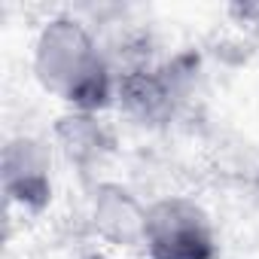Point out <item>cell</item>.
I'll return each instance as SVG.
<instances>
[{
    "instance_id": "6",
    "label": "cell",
    "mask_w": 259,
    "mask_h": 259,
    "mask_svg": "<svg viewBox=\"0 0 259 259\" xmlns=\"http://www.w3.org/2000/svg\"><path fill=\"white\" fill-rule=\"evenodd\" d=\"M55 147L79 174H85L101 168L104 159L113 153V135L98 119V113L67 110L55 122Z\"/></svg>"
},
{
    "instance_id": "4",
    "label": "cell",
    "mask_w": 259,
    "mask_h": 259,
    "mask_svg": "<svg viewBox=\"0 0 259 259\" xmlns=\"http://www.w3.org/2000/svg\"><path fill=\"white\" fill-rule=\"evenodd\" d=\"M183 95L180 64H135L116 73V98L138 122H168Z\"/></svg>"
},
{
    "instance_id": "3",
    "label": "cell",
    "mask_w": 259,
    "mask_h": 259,
    "mask_svg": "<svg viewBox=\"0 0 259 259\" xmlns=\"http://www.w3.org/2000/svg\"><path fill=\"white\" fill-rule=\"evenodd\" d=\"M4 195L22 213H40L52 201V144L34 135H16L0 159Z\"/></svg>"
},
{
    "instance_id": "1",
    "label": "cell",
    "mask_w": 259,
    "mask_h": 259,
    "mask_svg": "<svg viewBox=\"0 0 259 259\" xmlns=\"http://www.w3.org/2000/svg\"><path fill=\"white\" fill-rule=\"evenodd\" d=\"M37 82L67 104V110L98 113L116 98V67L85 22L73 16L49 19L34 40Z\"/></svg>"
},
{
    "instance_id": "8",
    "label": "cell",
    "mask_w": 259,
    "mask_h": 259,
    "mask_svg": "<svg viewBox=\"0 0 259 259\" xmlns=\"http://www.w3.org/2000/svg\"><path fill=\"white\" fill-rule=\"evenodd\" d=\"M85 259H116V256H107V253H95V256H85Z\"/></svg>"
},
{
    "instance_id": "5",
    "label": "cell",
    "mask_w": 259,
    "mask_h": 259,
    "mask_svg": "<svg viewBox=\"0 0 259 259\" xmlns=\"http://www.w3.org/2000/svg\"><path fill=\"white\" fill-rule=\"evenodd\" d=\"M147 210H150V204H144L128 186L113 183V180L95 183V189L89 195L92 232L101 241H107L110 247H125V250L144 247Z\"/></svg>"
},
{
    "instance_id": "2",
    "label": "cell",
    "mask_w": 259,
    "mask_h": 259,
    "mask_svg": "<svg viewBox=\"0 0 259 259\" xmlns=\"http://www.w3.org/2000/svg\"><path fill=\"white\" fill-rule=\"evenodd\" d=\"M150 259H217V229L210 213L189 195L156 198L147 210L144 247Z\"/></svg>"
},
{
    "instance_id": "7",
    "label": "cell",
    "mask_w": 259,
    "mask_h": 259,
    "mask_svg": "<svg viewBox=\"0 0 259 259\" xmlns=\"http://www.w3.org/2000/svg\"><path fill=\"white\" fill-rule=\"evenodd\" d=\"M232 16L253 34V40L259 43V4H238L232 7Z\"/></svg>"
}]
</instances>
